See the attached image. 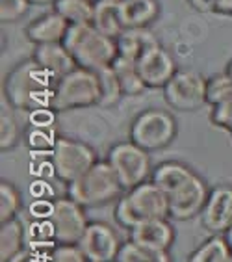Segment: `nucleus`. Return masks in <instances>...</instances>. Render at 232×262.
Here are the masks:
<instances>
[{
    "mask_svg": "<svg viewBox=\"0 0 232 262\" xmlns=\"http://www.w3.org/2000/svg\"><path fill=\"white\" fill-rule=\"evenodd\" d=\"M151 181L167 195L169 217L175 222H186L199 216L210 193L204 179L178 160L160 162L152 169Z\"/></svg>",
    "mask_w": 232,
    "mask_h": 262,
    "instance_id": "f257e3e1",
    "label": "nucleus"
},
{
    "mask_svg": "<svg viewBox=\"0 0 232 262\" xmlns=\"http://www.w3.org/2000/svg\"><path fill=\"white\" fill-rule=\"evenodd\" d=\"M56 80L45 69H41L34 58L19 61L8 71L2 80V101L22 112L49 108L54 93Z\"/></svg>",
    "mask_w": 232,
    "mask_h": 262,
    "instance_id": "f03ea898",
    "label": "nucleus"
},
{
    "mask_svg": "<svg viewBox=\"0 0 232 262\" xmlns=\"http://www.w3.org/2000/svg\"><path fill=\"white\" fill-rule=\"evenodd\" d=\"M160 217H169V203L166 193L151 179L140 186L125 190L113 208V220L126 231Z\"/></svg>",
    "mask_w": 232,
    "mask_h": 262,
    "instance_id": "7ed1b4c3",
    "label": "nucleus"
},
{
    "mask_svg": "<svg viewBox=\"0 0 232 262\" xmlns=\"http://www.w3.org/2000/svg\"><path fill=\"white\" fill-rule=\"evenodd\" d=\"M63 45L71 52L76 67L101 71L117 60V41L93 25H73L65 34Z\"/></svg>",
    "mask_w": 232,
    "mask_h": 262,
    "instance_id": "20e7f679",
    "label": "nucleus"
},
{
    "mask_svg": "<svg viewBox=\"0 0 232 262\" xmlns=\"http://www.w3.org/2000/svg\"><path fill=\"white\" fill-rule=\"evenodd\" d=\"M125 192L108 160H99L84 175L67 184V195L84 208L101 207L119 199Z\"/></svg>",
    "mask_w": 232,
    "mask_h": 262,
    "instance_id": "39448f33",
    "label": "nucleus"
},
{
    "mask_svg": "<svg viewBox=\"0 0 232 262\" xmlns=\"http://www.w3.org/2000/svg\"><path fill=\"white\" fill-rule=\"evenodd\" d=\"M101 102V84L95 71L76 67L69 75L56 82L51 108L54 112H69L99 106Z\"/></svg>",
    "mask_w": 232,
    "mask_h": 262,
    "instance_id": "423d86ee",
    "label": "nucleus"
},
{
    "mask_svg": "<svg viewBox=\"0 0 232 262\" xmlns=\"http://www.w3.org/2000/svg\"><path fill=\"white\" fill-rule=\"evenodd\" d=\"M178 125L171 112L147 108L136 114L128 128V140L149 152L164 151L177 138Z\"/></svg>",
    "mask_w": 232,
    "mask_h": 262,
    "instance_id": "0eeeda50",
    "label": "nucleus"
},
{
    "mask_svg": "<svg viewBox=\"0 0 232 262\" xmlns=\"http://www.w3.org/2000/svg\"><path fill=\"white\" fill-rule=\"evenodd\" d=\"M99 162L95 149L86 141L75 138L58 136L54 149L49 155V166L52 175L63 184H71L80 175Z\"/></svg>",
    "mask_w": 232,
    "mask_h": 262,
    "instance_id": "6e6552de",
    "label": "nucleus"
},
{
    "mask_svg": "<svg viewBox=\"0 0 232 262\" xmlns=\"http://www.w3.org/2000/svg\"><path fill=\"white\" fill-rule=\"evenodd\" d=\"M106 160L121 182L123 190L140 186L142 182L149 181L152 175L151 152L136 145L134 141H119L110 147Z\"/></svg>",
    "mask_w": 232,
    "mask_h": 262,
    "instance_id": "1a4fd4ad",
    "label": "nucleus"
},
{
    "mask_svg": "<svg viewBox=\"0 0 232 262\" xmlns=\"http://www.w3.org/2000/svg\"><path fill=\"white\" fill-rule=\"evenodd\" d=\"M164 99L178 112H193L206 106L208 78L195 69H178L164 88Z\"/></svg>",
    "mask_w": 232,
    "mask_h": 262,
    "instance_id": "9d476101",
    "label": "nucleus"
},
{
    "mask_svg": "<svg viewBox=\"0 0 232 262\" xmlns=\"http://www.w3.org/2000/svg\"><path fill=\"white\" fill-rule=\"evenodd\" d=\"M47 222L51 227L54 244H78L89 225L84 207L69 195L56 199Z\"/></svg>",
    "mask_w": 232,
    "mask_h": 262,
    "instance_id": "9b49d317",
    "label": "nucleus"
},
{
    "mask_svg": "<svg viewBox=\"0 0 232 262\" xmlns=\"http://www.w3.org/2000/svg\"><path fill=\"white\" fill-rule=\"evenodd\" d=\"M78 247L89 262H115L121 242L111 225L104 222H89Z\"/></svg>",
    "mask_w": 232,
    "mask_h": 262,
    "instance_id": "f8f14e48",
    "label": "nucleus"
},
{
    "mask_svg": "<svg viewBox=\"0 0 232 262\" xmlns=\"http://www.w3.org/2000/svg\"><path fill=\"white\" fill-rule=\"evenodd\" d=\"M206 106L210 108V123L230 134L232 140V78L227 73L208 78Z\"/></svg>",
    "mask_w": 232,
    "mask_h": 262,
    "instance_id": "ddd939ff",
    "label": "nucleus"
},
{
    "mask_svg": "<svg viewBox=\"0 0 232 262\" xmlns=\"http://www.w3.org/2000/svg\"><path fill=\"white\" fill-rule=\"evenodd\" d=\"M137 69L147 90H164L178 71V66L171 52L158 45L137 60Z\"/></svg>",
    "mask_w": 232,
    "mask_h": 262,
    "instance_id": "4468645a",
    "label": "nucleus"
},
{
    "mask_svg": "<svg viewBox=\"0 0 232 262\" xmlns=\"http://www.w3.org/2000/svg\"><path fill=\"white\" fill-rule=\"evenodd\" d=\"M199 216L206 231L225 234L232 227V188L225 184L212 188Z\"/></svg>",
    "mask_w": 232,
    "mask_h": 262,
    "instance_id": "2eb2a0df",
    "label": "nucleus"
},
{
    "mask_svg": "<svg viewBox=\"0 0 232 262\" xmlns=\"http://www.w3.org/2000/svg\"><path fill=\"white\" fill-rule=\"evenodd\" d=\"M69 26L71 25L58 11L52 10L32 20L30 25L26 26L25 35L34 47L49 45V43H63Z\"/></svg>",
    "mask_w": 232,
    "mask_h": 262,
    "instance_id": "dca6fc26",
    "label": "nucleus"
},
{
    "mask_svg": "<svg viewBox=\"0 0 232 262\" xmlns=\"http://www.w3.org/2000/svg\"><path fill=\"white\" fill-rule=\"evenodd\" d=\"M128 238L140 246L169 251L173 242H175V227L171 225L169 217L151 220V222H145L142 225H137L136 229L128 231Z\"/></svg>",
    "mask_w": 232,
    "mask_h": 262,
    "instance_id": "f3484780",
    "label": "nucleus"
},
{
    "mask_svg": "<svg viewBox=\"0 0 232 262\" xmlns=\"http://www.w3.org/2000/svg\"><path fill=\"white\" fill-rule=\"evenodd\" d=\"M32 58L45 69L56 82L69 75L71 71L76 69V63L73 60L71 52L67 51L63 43H49V45H37L34 47Z\"/></svg>",
    "mask_w": 232,
    "mask_h": 262,
    "instance_id": "a211bd4d",
    "label": "nucleus"
},
{
    "mask_svg": "<svg viewBox=\"0 0 232 262\" xmlns=\"http://www.w3.org/2000/svg\"><path fill=\"white\" fill-rule=\"evenodd\" d=\"M115 41L117 54L132 61H137L151 49L160 45L158 37L149 28H126Z\"/></svg>",
    "mask_w": 232,
    "mask_h": 262,
    "instance_id": "6ab92c4d",
    "label": "nucleus"
},
{
    "mask_svg": "<svg viewBox=\"0 0 232 262\" xmlns=\"http://www.w3.org/2000/svg\"><path fill=\"white\" fill-rule=\"evenodd\" d=\"M91 25L117 39L126 30L125 19H123V0H95Z\"/></svg>",
    "mask_w": 232,
    "mask_h": 262,
    "instance_id": "aec40b11",
    "label": "nucleus"
},
{
    "mask_svg": "<svg viewBox=\"0 0 232 262\" xmlns=\"http://www.w3.org/2000/svg\"><path fill=\"white\" fill-rule=\"evenodd\" d=\"M28 247V229L19 216L0 223V262H8Z\"/></svg>",
    "mask_w": 232,
    "mask_h": 262,
    "instance_id": "412c9836",
    "label": "nucleus"
},
{
    "mask_svg": "<svg viewBox=\"0 0 232 262\" xmlns=\"http://www.w3.org/2000/svg\"><path fill=\"white\" fill-rule=\"evenodd\" d=\"M158 17V0H123V19L126 28H149Z\"/></svg>",
    "mask_w": 232,
    "mask_h": 262,
    "instance_id": "4be33fe9",
    "label": "nucleus"
},
{
    "mask_svg": "<svg viewBox=\"0 0 232 262\" xmlns=\"http://www.w3.org/2000/svg\"><path fill=\"white\" fill-rule=\"evenodd\" d=\"M113 73H115L117 80L121 84L123 95L125 97H136L143 91H147L145 82H143L142 75H140V69H137V61L126 60L117 56V60L113 61L111 66Z\"/></svg>",
    "mask_w": 232,
    "mask_h": 262,
    "instance_id": "5701e85b",
    "label": "nucleus"
},
{
    "mask_svg": "<svg viewBox=\"0 0 232 262\" xmlns=\"http://www.w3.org/2000/svg\"><path fill=\"white\" fill-rule=\"evenodd\" d=\"M232 249L228 247L227 240L223 234H214L208 238L206 242H202L199 247H195L188 262H230Z\"/></svg>",
    "mask_w": 232,
    "mask_h": 262,
    "instance_id": "b1692460",
    "label": "nucleus"
},
{
    "mask_svg": "<svg viewBox=\"0 0 232 262\" xmlns=\"http://www.w3.org/2000/svg\"><path fill=\"white\" fill-rule=\"evenodd\" d=\"M52 10L58 11L69 25H91L95 0H56Z\"/></svg>",
    "mask_w": 232,
    "mask_h": 262,
    "instance_id": "393cba45",
    "label": "nucleus"
},
{
    "mask_svg": "<svg viewBox=\"0 0 232 262\" xmlns=\"http://www.w3.org/2000/svg\"><path fill=\"white\" fill-rule=\"evenodd\" d=\"M115 262H171V257H169V251L140 246L128 238L119 247Z\"/></svg>",
    "mask_w": 232,
    "mask_h": 262,
    "instance_id": "a878e982",
    "label": "nucleus"
},
{
    "mask_svg": "<svg viewBox=\"0 0 232 262\" xmlns=\"http://www.w3.org/2000/svg\"><path fill=\"white\" fill-rule=\"evenodd\" d=\"M20 208H22V197L19 188L8 179H2L0 181V223L17 217Z\"/></svg>",
    "mask_w": 232,
    "mask_h": 262,
    "instance_id": "bb28decb",
    "label": "nucleus"
},
{
    "mask_svg": "<svg viewBox=\"0 0 232 262\" xmlns=\"http://www.w3.org/2000/svg\"><path fill=\"white\" fill-rule=\"evenodd\" d=\"M97 75H99V84H101V102H99V106L108 108V106L117 104L125 95H123L121 84L117 80L113 69L106 67V69L97 71Z\"/></svg>",
    "mask_w": 232,
    "mask_h": 262,
    "instance_id": "cd10ccee",
    "label": "nucleus"
},
{
    "mask_svg": "<svg viewBox=\"0 0 232 262\" xmlns=\"http://www.w3.org/2000/svg\"><path fill=\"white\" fill-rule=\"evenodd\" d=\"M20 141V126L15 116H11L10 112H6V106L2 104L0 112V149L2 151H11L15 149L17 143Z\"/></svg>",
    "mask_w": 232,
    "mask_h": 262,
    "instance_id": "c85d7f7f",
    "label": "nucleus"
},
{
    "mask_svg": "<svg viewBox=\"0 0 232 262\" xmlns=\"http://www.w3.org/2000/svg\"><path fill=\"white\" fill-rule=\"evenodd\" d=\"M56 140H58V136H56L54 126H51V128L30 126L26 132V145L34 152H49L51 155V151L56 145Z\"/></svg>",
    "mask_w": 232,
    "mask_h": 262,
    "instance_id": "c756f323",
    "label": "nucleus"
},
{
    "mask_svg": "<svg viewBox=\"0 0 232 262\" xmlns=\"http://www.w3.org/2000/svg\"><path fill=\"white\" fill-rule=\"evenodd\" d=\"M49 262H89L78 244H56L49 251Z\"/></svg>",
    "mask_w": 232,
    "mask_h": 262,
    "instance_id": "7c9ffc66",
    "label": "nucleus"
},
{
    "mask_svg": "<svg viewBox=\"0 0 232 262\" xmlns=\"http://www.w3.org/2000/svg\"><path fill=\"white\" fill-rule=\"evenodd\" d=\"M28 0H0V20L2 25H10V23H17L26 15V11L30 8Z\"/></svg>",
    "mask_w": 232,
    "mask_h": 262,
    "instance_id": "2f4dec72",
    "label": "nucleus"
},
{
    "mask_svg": "<svg viewBox=\"0 0 232 262\" xmlns=\"http://www.w3.org/2000/svg\"><path fill=\"white\" fill-rule=\"evenodd\" d=\"M56 114L49 106V108H39V110H34L28 114V119H30V126H41V128H51L56 123Z\"/></svg>",
    "mask_w": 232,
    "mask_h": 262,
    "instance_id": "473e14b6",
    "label": "nucleus"
},
{
    "mask_svg": "<svg viewBox=\"0 0 232 262\" xmlns=\"http://www.w3.org/2000/svg\"><path fill=\"white\" fill-rule=\"evenodd\" d=\"M8 262H49V253H43L41 249H34V247H26L20 253H17L15 257H11Z\"/></svg>",
    "mask_w": 232,
    "mask_h": 262,
    "instance_id": "72a5a7b5",
    "label": "nucleus"
},
{
    "mask_svg": "<svg viewBox=\"0 0 232 262\" xmlns=\"http://www.w3.org/2000/svg\"><path fill=\"white\" fill-rule=\"evenodd\" d=\"M52 205H54V201H43V199H39V201H36L30 207V212L36 216V220H49L52 212Z\"/></svg>",
    "mask_w": 232,
    "mask_h": 262,
    "instance_id": "f704fd0d",
    "label": "nucleus"
},
{
    "mask_svg": "<svg viewBox=\"0 0 232 262\" xmlns=\"http://www.w3.org/2000/svg\"><path fill=\"white\" fill-rule=\"evenodd\" d=\"M193 10L201 11V13H214L216 6L219 4V0H188Z\"/></svg>",
    "mask_w": 232,
    "mask_h": 262,
    "instance_id": "c9c22d12",
    "label": "nucleus"
},
{
    "mask_svg": "<svg viewBox=\"0 0 232 262\" xmlns=\"http://www.w3.org/2000/svg\"><path fill=\"white\" fill-rule=\"evenodd\" d=\"M214 15L219 17H230L232 19V0H219V4L216 6Z\"/></svg>",
    "mask_w": 232,
    "mask_h": 262,
    "instance_id": "e433bc0d",
    "label": "nucleus"
},
{
    "mask_svg": "<svg viewBox=\"0 0 232 262\" xmlns=\"http://www.w3.org/2000/svg\"><path fill=\"white\" fill-rule=\"evenodd\" d=\"M32 6H52L56 0H28Z\"/></svg>",
    "mask_w": 232,
    "mask_h": 262,
    "instance_id": "4c0bfd02",
    "label": "nucleus"
},
{
    "mask_svg": "<svg viewBox=\"0 0 232 262\" xmlns=\"http://www.w3.org/2000/svg\"><path fill=\"white\" fill-rule=\"evenodd\" d=\"M223 236H225V240H227V244H228V247H230L232 249V227L228 229L227 232H225V234H223Z\"/></svg>",
    "mask_w": 232,
    "mask_h": 262,
    "instance_id": "58836bf2",
    "label": "nucleus"
},
{
    "mask_svg": "<svg viewBox=\"0 0 232 262\" xmlns=\"http://www.w3.org/2000/svg\"><path fill=\"white\" fill-rule=\"evenodd\" d=\"M225 73H227V75H228V76H230V78H232V60H230V61H228V63H227V69H225Z\"/></svg>",
    "mask_w": 232,
    "mask_h": 262,
    "instance_id": "ea45409f",
    "label": "nucleus"
},
{
    "mask_svg": "<svg viewBox=\"0 0 232 262\" xmlns=\"http://www.w3.org/2000/svg\"><path fill=\"white\" fill-rule=\"evenodd\" d=\"M230 262H232V258H230Z\"/></svg>",
    "mask_w": 232,
    "mask_h": 262,
    "instance_id": "a19ab883",
    "label": "nucleus"
}]
</instances>
